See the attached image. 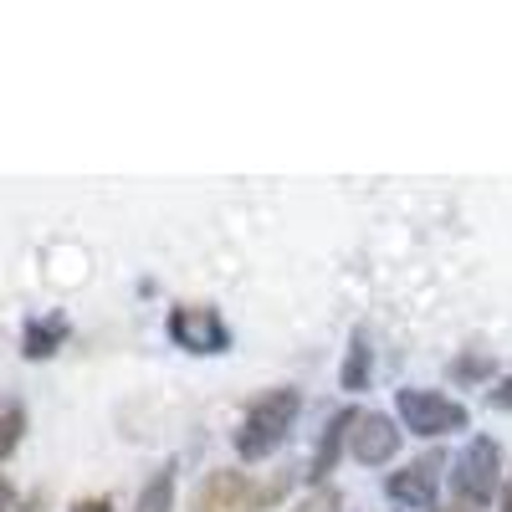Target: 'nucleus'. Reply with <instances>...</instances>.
<instances>
[{
    "instance_id": "1",
    "label": "nucleus",
    "mask_w": 512,
    "mask_h": 512,
    "mask_svg": "<svg viewBox=\"0 0 512 512\" xmlns=\"http://www.w3.org/2000/svg\"><path fill=\"white\" fill-rule=\"evenodd\" d=\"M297 410H303V395H297L292 384H277V390L256 395V400L246 405L241 431H236V456H241L246 466H251V461H267V456L287 441V431L297 425Z\"/></svg>"
},
{
    "instance_id": "2",
    "label": "nucleus",
    "mask_w": 512,
    "mask_h": 512,
    "mask_svg": "<svg viewBox=\"0 0 512 512\" xmlns=\"http://www.w3.org/2000/svg\"><path fill=\"white\" fill-rule=\"evenodd\" d=\"M497 477H502V446L492 436H472L461 446V456L451 461V492L466 512H482L497 497Z\"/></svg>"
},
{
    "instance_id": "3",
    "label": "nucleus",
    "mask_w": 512,
    "mask_h": 512,
    "mask_svg": "<svg viewBox=\"0 0 512 512\" xmlns=\"http://www.w3.org/2000/svg\"><path fill=\"white\" fill-rule=\"evenodd\" d=\"M395 415H400V425L405 431H415V436H456V431H466L472 425V410H466L461 400H451V395H441V390H400L395 395Z\"/></svg>"
},
{
    "instance_id": "4",
    "label": "nucleus",
    "mask_w": 512,
    "mask_h": 512,
    "mask_svg": "<svg viewBox=\"0 0 512 512\" xmlns=\"http://www.w3.org/2000/svg\"><path fill=\"white\" fill-rule=\"evenodd\" d=\"M282 487H256L246 472H231V466H216L205 472L195 497H190V512H262Z\"/></svg>"
},
{
    "instance_id": "5",
    "label": "nucleus",
    "mask_w": 512,
    "mask_h": 512,
    "mask_svg": "<svg viewBox=\"0 0 512 512\" xmlns=\"http://www.w3.org/2000/svg\"><path fill=\"white\" fill-rule=\"evenodd\" d=\"M164 333H169V344L185 349V354H226L231 349L226 318L205 303H175L164 318Z\"/></svg>"
},
{
    "instance_id": "6",
    "label": "nucleus",
    "mask_w": 512,
    "mask_h": 512,
    "mask_svg": "<svg viewBox=\"0 0 512 512\" xmlns=\"http://www.w3.org/2000/svg\"><path fill=\"white\" fill-rule=\"evenodd\" d=\"M436 487H441V456H420V461L400 466V472H390V482H384L390 502H400L410 512H436Z\"/></svg>"
},
{
    "instance_id": "7",
    "label": "nucleus",
    "mask_w": 512,
    "mask_h": 512,
    "mask_svg": "<svg viewBox=\"0 0 512 512\" xmlns=\"http://www.w3.org/2000/svg\"><path fill=\"white\" fill-rule=\"evenodd\" d=\"M400 425L390 415H379V410H359V425H354V436H349V451L359 466H384V461H395L400 456Z\"/></svg>"
},
{
    "instance_id": "8",
    "label": "nucleus",
    "mask_w": 512,
    "mask_h": 512,
    "mask_svg": "<svg viewBox=\"0 0 512 512\" xmlns=\"http://www.w3.org/2000/svg\"><path fill=\"white\" fill-rule=\"evenodd\" d=\"M354 425H359V410H338V415H328L323 436H318V451H313V472H308L313 487H328L338 456H344V446H349V436H354Z\"/></svg>"
},
{
    "instance_id": "9",
    "label": "nucleus",
    "mask_w": 512,
    "mask_h": 512,
    "mask_svg": "<svg viewBox=\"0 0 512 512\" xmlns=\"http://www.w3.org/2000/svg\"><path fill=\"white\" fill-rule=\"evenodd\" d=\"M67 318L62 313H52V318H31L26 323V333H21V354L26 359H52L62 344H67Z\"/></svg>"
},
{
    "instance_id": "10",
    "label": "nucleus",
    "mask_w": 512,
    "mask_h": 512,
    "mask_svg": "<svg viewBox=\"0 0 512 512\" xmlns=\"http://www.w3.org/2000/svg\"><path fill=\"white\" fill-rule=\"evenodd\" d=\"M369 364H374V349H369V328H354V333H349V354H344V369H338V384H344V390H369Z\"/></svg>"
},
{
    "instance_id": "11",
    "label": "nucleus",
    "mask_w": 512,
    "mask_h": 512,
    "mask_svg": "<svg viewBox=\"0 0 512 512\" xmlns=\"http://www.w3.org/2000/svg\"><path fill=\"white\" fill-rule=\"evenodd\" d=\"M175 472H180V466H175V461H164L159 472L139 487L134 512H175Z\"/></svg>"
},
{
    "instance_id": "12",
    "label": "nucleus",
    "mask_w": 512,
    "mask_h": 512,
    "mask_svg": "<svg viewBox=\"0 0 512 512\" xmlns=\"http://www.w3.org/2000/svg\"><path fill=\"white\" fill-rule=\"evenodd\" d=\"M21 441H26V405L6 400V405H0V461H11Z\"/></svg>"
},
{
    "instance_id": "13",
    "label": "nucleus",
    "mask_w": 512,
    "mask_h": 512,
    "mask_svg": "<svg viewBox=\"0 0 512 512\" xmlns=\"http://www.w3.org/2000/svg\"><path fill=\"white\" fill-rule=\"evenodd\" d=\"M492 369H497L492 354H487V349H472V354H456V359L446 364V379H451V384H482Z\"/></svg>"
},
{
    "instance_id": "14",
    "label": "nucleus",
    "mask_w": 512,
    "mask_h": 512,
    "mask_svg": "<svg viewBox=\"0 0 512 512\" xmlns=\"http://www.w3.org/2000/svg\"><path fill=\"white\" fill-rule=\"evenodd\" d=\"M292 512H344V492L338 487H313Z\"/></svg>"
},
{
    "instance_id": "15",
    "label": "nucleus",
    "mask_w": 512,
    "mask_h": 512,
    "mask_svg": "<svg viewBox=\"0 0 512 512\" xmlns=\"http://www.w3.org/2000/svg\"><path fill=\"white\" fill-rule=\"evenodd\" d=\"M487 405H492V410H512V374H502L492 390H487Z\"/></svg>"
},
{
    "instance_id": "16",
    "label": "nucleus",
    "mask_w": 512,
    "mask_h": 512,
    "mask_svg": "<svg viewBox=\"0 0 512 512\" xmlns=\"http://www.w3.org/2000/svg\"><path fill=\"white\" fill-rule=\"evenodd\" d=\"M72 512H113V497H82L72 502Z\"/></svg>"
},
{
    "instance_id": "17",
    "label": "nucleus",
    "mask_w": 512,
    "mask_h": 512,
    "mask_svg": "<svg viewBox=\"0 0 512 512\" xmlns=\"http://www.w3.org/2000/svg\"><path fill=\"white\" fill-rule=\"evenodd\" d=\"M16 507V487H11V477H0V512H11Z\"/></svg>"
},
{
    "instance_id": "18",
    "label": "nucleus",
    "mask_w": 512,
    "mask_h": 512,
    "mask_svg": "<svg viewBox=\"0 0 512 512\" xmlns=\"http://www.w3.org/2000/svg\"><path fill=\"white\" fill-rule=\"evenodd\" d=\"M502 512H512V482L502 487Z\"/></svg>"
},
{
    "instance_id": "19",
    "label": "nucleus",
    "mask_w": 512,
    "mask_h": 512,
    "mask_svg": "<svg viewBox=\"0 0 512 512\" xmlns=\"http://www.w3.org/2000/svg\"><path fill=\"white\" fill-rule=\"evenodd\" d=\"M436 512H466V507H461V502H451V507H436Z\"/></svg>"
}]
</instances>
